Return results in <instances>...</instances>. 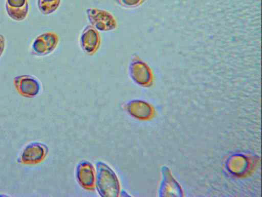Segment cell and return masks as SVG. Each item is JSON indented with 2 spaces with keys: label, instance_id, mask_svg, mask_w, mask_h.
<instances>
[{
  "label": "cell",
  "instance_id": "6da1fadb",
  "mask_svg": "<svg viewBox=\"0 0 262 197\" xmlns=\"http://www.w3.org/2000/svg\"><path fill=\"white\" fill-rule=\"evenodd\" d=\"M95 187L100 196L116 197L120 193V184L114 170L102 161L97 163Z\"/></svg>",
  "mask_w": 262,
  "mask_h": 197
},
{
  "label": "cell",
  "instance_id": "7a4b0ae2",
  "mask_svg": "<svg viewBox=\"0 0 262 197\" xmlns=\"http://www.w3.org/2000/svg\"><path fill=\"white\" fill-rule=\"evenodd\" d=\"M59 43L58 35L53 31H48L38 35L32 43L30 52L36 56H45L51 54Z\"/></svg>",
  "mask_w": 262,
  "mask_h": 197
},
{
  "label": "cell",
  "instance_id": "3957f363",
  "mask_svg": "<svg viewBox=\"0 0 262 197\" xmlns=\"http://www.w3.org/2000/svg\"><path fill=\"white\" fill-rule=\"evenodd\" d=\"M86 14L91 25L97 30L111 31L117 27L114 16L107 10L90 8L86 10Z\"/></svg>",
  "mask_w": 262,
  "mask_h": 197
},
{
  "label": "cell",
  "instance_id": "277c9868",
  "mask_svg": "<svg viewBox=\"0 0 262 197\" xmlns=\"http://www.w3.org/2000/svg\"><path fill=\"white\" fill-rule=\"evenodd\" d=\"M13 85L16 91L21 96L32 98L40 92L41 84L35 76L30 74L17 75L13 78Z\"/></svg>",
  "mask_w": 262,
  "mask_h": 197
},
{
  "label": "cell",
  "instance_id": "5b68a950",
  "mask_svg": "<svg viewBox=\"0 0 262 197\" xmlns=\"http://www.w3.org/2000/svg\"><path fill=\"white\" fill-rule=\"evenodd\" d=\"M128 73L130 78L137 85L146 87L151 81V73L147 65L137 56H133L129 67Z\"/></svg>",
  "mask_w": 262,
  "mask_h": 197
},
{
  "label": "cell",
  "instance_id": "8992f818",
  "mask_svg": "<svg viewBox=\"0 0 262 197\" xmlns=\"http://www.w3.org/2000/svg\"><path fill=\"white\" fill-rule=\"evenodd\" d=\"M101 44L100 35L91 25L86 26L82 31L79 39L80 46L86 54L94 55L98 50Z\"/></svg>",
  "mask_w": 262,
  "mask_h": 197
},
{
  "label": "cell",
  "instance_id": "52a82bcc",
  "mask_svg": "<svg viewBox=\"0 0 262 197\" xmlns=\"http://www.w3.org/2000/svg\"><path fill=\"white\" fill-rule=\"evenodd\" d=\"M95 169L89 161L83 160L77 165L75 175L77 182L83 189L92 190L95 188Z\"/></svg>",
  "mask_w": 262,
  "mask_h": 197
},
{
  "label": "cell",
  "instance_id": "ba28073f",
  "mask_svg": "<svg viewBox=\"0 0 262 197\" xmlns=\"http://www.w3.org/2000/svg\"><path fill=\"white\" fill-rule=\"evenodd\" d=\"M5 7L8 17L15 22H22L28 16V0H5Z\"/></svg>",
  "mask_w": 262,
  "mask_h": 197
},
{
  "label": "cell",
  "instance_id": "9c48e42d",
  "mask_svg": "<svg viewBox=\"0 0 262 197\" xmlns=\"http://www.w3.org/2000/svg\"><path fill=\"white\" fill-rule=\"evenodd\" d=\"M127 112L134 119L145 120L149 119L152 115V109L146 102L140 100H132L125 105Z\"/></svg>",
  "mask_w": 262,
  "mask_h": 197
},
{
  "label": "cell",
  "instance_id": "30bf717a",
  "mask_svg": "<svg viewBox=\"0 0 262 197\" xmlns=\"http://www.w3.org/2000/svg\"><path fill=\"white\" fill-rule=\"evenodd\" d=\"M48 153V148L43 144L33 143L27 146L21 154V160L26 163H36L42 161Z\"/></svg>",
  "mask_w": 262,
  "mask_h": 197
},
{
  "label": "cell",
  "instance_id": "8fae6325",
  "mask_svg": "<svg viewBox=\"0 0 262 197\" xmlns=\"http://www.w3.org/2000/svg\"><path fill=\"white\" fill-rule=\"evenodd\" d=\"M61 0H37V6L39 12L44 15L55 12L60 6Z\"/></svg>",
  "mask_w": 262,
  "mask_h": 197
},
{
  "label": "cell",
  "instance_id": "7c38bea8",
  "mask_svg": "<svg viewBox=\"0 0 262 197\" xmlns=\"http://www.w3.org/2000/svg\"><path fill=\"white\" fill-rule=\"evenodd\" d=\"M146 0H115L120 7L126 9H135L141 6Z\"/></svg>",
  "mask_w": 262,
  "mask_h": 197
},
{
  "label": "cell",
  "instance_id": "4fadbf2b",
  "mask_svg": "<svg viewBox=\"0 0 262 197\" xmlns=\"http://www.w3.org/2000/svg\"><path fill=\"white\" fill-rule=\"evenodd\" d=\"M6 47V40L5 36L0 34V58L3 54Z\"/></svg>",
  "mask_w": 262,
  "mask_h": 197
}]
</instances>
